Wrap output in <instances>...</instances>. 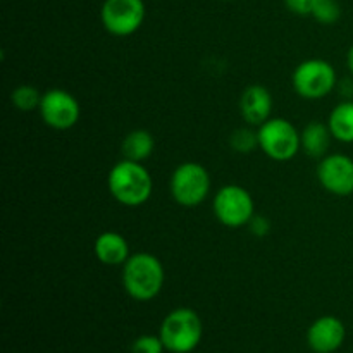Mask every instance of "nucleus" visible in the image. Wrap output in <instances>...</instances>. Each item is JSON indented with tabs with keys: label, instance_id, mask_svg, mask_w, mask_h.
Segmentation results:
<instances>
[{
	"label": "nucleus",
	"instance_id": "obj_15",
	"mask_svg": "<svg viewBox=\"0 0 353 353\" xmlns=\"http://www.w3.org/2000/svg\"><path fill=\"white\" fill-rule=\"evenodd\" d=\"M124 159L134 162H143L154 154L155 140L154 134L147 130H133L124 137L121 145Z\"/></svg>",
	"mask_w": 353,
	"mask_h": 353
},
{
	"label": "nucleus",
	"instance_id": "obj_19",
	"mask_svg": "<svg viewBox=\"0 0 353 353\" xmlns=\"http://www.w3.org/2000/svg\"><path fill=\"white\" fill-rule=\"evenodd\" d=\"M310 16L321 24H334L341 16V7L336 0H317Z\"/></svg>",
	"mask_w": 353,
	"mask_h": 353
},
{
	"label": "nucleus",
	"instance_id": "obj_21",
	"mask_svg": "<svg viewBox=\"0 0 353 353\" xmlns=\"http://www.w3.org/2000/svg\"><path fill=\"white\" fill-rule=\"evenodd\" d=\"M248 228H250L252 234H255V236H268L269 231H271V221L265 216H257V214H255V216L252 217L250 223H248Z\"/></svg>",
	"mask_w": 353,
	"mask_h": 353
},
{
	"label": "nucleus",
	"instance_id": "obj_17",
	"mask_svg": "<svg viewBox=\"0 0 353 353\" xmlns=\"http://www.w3.org/2000/svg\"><path fill=\"white\" fill-rule=\"evenodd\" d=\"M41 95L43 93H40V90L34 88V86L21 85L10 93V102L21 112H31V110H38L41 102Z\"/></svg>",
	"mask_w": 353,
	"mask_h": 353
},
{
	"label": "nucleus",
	"instance_id": "obj_4",
	"mask_svg": "<svg viewBox=\"0 0 353 353\" xmlns=\"http://www.w3.org/2000/svg\"><path fill=\"white\" fill-rule=\"evenodd\" d=\"M259 148L276 162H288L302 150L300 131L285 117H271L257 130Z\"/></svg>",
	"mask_w": 353,
	"mask_h": 353
},
{
	"label": "nucleus",
	"instance_id": "obj_23",
	"mask_svg": "<svg viewBox=\"0 0 353 353\" xmlns=\"http://www.w3.org/2000/svg\"><path fill=\"white\" fill-rule=\"evenodd\" d=\"M347 64H348V69H350V72L353 76V45H352L350 50H348V54H347Z\"/></svg>",
	"mask_w": 353,
	"mask_h": 353
},
{
	"label": "nucleus",
	"instance_id": "obj_2",
	"mask_svg": "<svg viewBox=\"0 0 353 353\" xmlns=\"http://www.w3.org/2000/svg\"><path fill=\"white\" fill-rule=\"evenodd\" d=\"M165 271L162 262L148 252L131 254L123 265V286L137 302H150L162 292Z\"/></svg>",
	"mask_w": 353,
	"mask_h": 353
},
{
	"label": "nucleus",
	"instance_id": "obj_8",
	"mask_svg": "<svg viewBox=\"0 0 353 353\" xmlns=\"http://www.w3.org/2000/svg\"><path fill=\"white\" fill-rule=\"evenodd\" d=\"M38 112L48 128L65 131L78 124L79 117H81V107H79L76 97L68 90L52 88L41 95Z\"/></svg>",
	"mask_w": 353,
	"mask_h": 353
},
{
	"label": "nucleus",
	"instance_id": "obj_10",
	"mask_svg": "<svg viewBox=\"0 0 353 353\" xmlns=\"http://www.w3.org/2000/svg\"><path fill=\"white\" fill-rule=\"evenodd\" d=\"M317 179L331 195H353V159L345 154L326 155L317 165Z\"/></svg>",
	"mask_w": 353,
	"mask_h": 353
},
{
	"label": "nucleus",
	"instance_id": "obj_18",
	"mask_svg": "<svg viewBox=\"0 0 353 353\" xmlns=\"http://www.w3.org/2000/svg\"><path fill=\"white\" fill-rule=\"evenodd\" d=\"M230 143L231 148L238 154H250L255 148H259V134L250 128H240L231 134Z\"/></svg>",
	"mask_w": 353,
	"mask_h": 353
},
{
	"label": "nucleus",
	"instance_id": "obj_6",
	"mask_svg": "<svg viewBox=\"0 0 353 353\" xmlns=\"http://www.w3.org/2000/svg\"><path fill=\"white\" fill-rule=\"evenodd\" d=\"M171 195L178 205L193 209L202 205L210 193V174L199 162H183L171 176Z\"/></svg>",
	"mask_w": 353,
	"mask_h": 353
},
{
	"label": "nucleus",
	"instance_id": "obj_16",
	"mask_svg": "<svg viewBox=\"0 0 353 353\" xmlns=\"http://www.w3.org/2000/svg\"><path fill=\"white\" fill-rule=\"evenodd\" d=\"M327 126L334 140L353 143V100H343L331 110Z\"/></svg>",
	"mask_w": 353,
	"mask_h": 353
},
{
	"label": "nucleus",
	"instance_id": "obj_22",
	"mask_svg": "<svg viewBox=\"0 0 353 353\" xmlns=\"http://www.w3.org/2000/svg\"><path fill=\"white\" fill-rule=\"evenodd\" d=\"M286 7L299 16H310L317 0H285Z\"/></svg>",
	"mask_w": 353,
	"mask_h": 353
},
{
	"label": "nucleus",
	"instance_id": "obj_12",
	"mask_svg": "<svg viewBox=\"0 0 353 353\" xmlns=\"http://www.w3.org/2000/svg\"><path fill=\"white\" fill-rule=\"evenodd\" d=\"M240 112L245 123L250 126H261L271 119L272 95L265 86L250 85L243 90L240 99Z\"/></svg>",
	"mask_w": 353,
	"mask_h": 353
},
{
	"label": "nucleus",
	"instance_id": "obj_11",
	"mask_svg": "<svg viewBox=\"0 0 353 353\" xmlns=\"http://www.w3.org/2000/svg\"><path fill=\"white\" fill-rule=\"evenodd\" d=\"M347 338V327L336 316L317 317L307 330V345L314 353H334Z\"/></svg>",
	"mask_w": 353,
	"mask_h": 353
},
{
	"label": "nucleus",
	"instance_id": "obj_9",
	"mask_svg": "<svg viewBox=\"0 0 353 353\" xmlns=\"http://www.w3.org/2000/svg\"><path fill=\"white\" fill-rule=\"evenodd\" d=\"M100 19L107 33L114 37H130L137 33L145 19L143 0H105Z\"/></svg>",
	"mask_w": 353,
	"mask_h": 353
},
{
	"label": "nucleus",
	"instance_id": "obj_13",
	"mask_svg": "<svg viewBox=\"0 0 353 353\" xmlns=\"http://www.w3.org/2000/svg\"><path fill=\"white\" fill-rule=\"evenodd\" d=\"M97 261L102 262L103 265H124L130 254V243L126 238L117 231H103L97 236L95 245H93Z\"/></svg>",
	"mask_w": 353,
	"mask_h": 353
},
{
	"label": "nucleus",
	"instance_id": "obj_14",
	"mask_svg": "<svg viewBox=\"0 0 353 353\" xmlns=\"http://www.w3.org/2000/svg\"><path fill=\"white\" fill-rule=\"evenodd\" d=\"M302 138V150L305 152L309 157L312 159H323L327 155V148H330L333 134H331L327 123H319V121H312L303 128L300 133Z\"/></svg>",
	"mask_w": 353,
	"mask_h": 353
},
{
	"label": "nucleus",
	"instance_id": "obj_5",
	"mask_svg": "<svg viewBox=\"0 0 353 353\" xmlns=\"http://www.w3.org/2000/svg\"><path fill=\"white\" fill-rule=\"evenodd\" d=\"M293 90L305 100H321L338 86L336 69L324 59H307L300 62L292 76Z\"/></svg>",
	"mask_w": 353,
	"mask_h": 353
},
{
	"label": "nucleus",
	"instance_id": "obj_20",
	"mask_svg": "<svg viewBox=\"0 0 353 353\" xmlns=\"http://www.w3.org/2000/svg\"><path fill=\"white\" fill-rule=\"evenodd\" d=\"M165 347L162 343L161 336H152V334H143L138 336L131 345V353H164Z\"/></svg>",
	"mask_w": 353,
	"mask_h": 353
},
{
	"label": "nucleus",
	"instance_id": "obj_1",
	"mask_svg": "<svg viewBox=\"0 0 353 353\" xmlns=\"http://www.w3.org/2000/svg\"><path fill=\"white\" fill-rule=\"evenodd\" d=\"M107 186L116 202L124 207H140L154 192V179L141 162L123 159L109 171Z\"/></svg>",
	"mask_w": 353,
	"mask_h": 353
},
{
	"label": "nucleus",
	"instance_id": "obj_3",
	"mask_svg": "<svg viewBox=\"0 0 353 353\" xmlns=\"http://www.w3.org/2000/svg\"><path fill=\"white\" fill-rule=\"evenodd\" d=\"M202 319L188 307L171 310L162 319L159 330V336L169 353H192L202 341Z\"/></svg>",
	"mask_w": 353,
	"mask_h": 353
},
{
	"label": "nucleus",
	"instance_id": "obj_7",
	"mask_svg": "<svg viewBox=\"0 0 353 353\" xmlns=\"http://www.w3.org/2000/svg\"><path fill=\"white\" fill-rule=\"evenodd\" d=\"M212 210L223 226L243 228L248 226L255 216V203L247 188L240 185H226L214 196Z\"/></svg>",
	"mask_w": 353,
	"mask_h": 353
}]
</instances>
